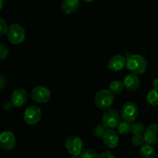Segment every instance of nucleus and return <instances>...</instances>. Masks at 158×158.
Returning <instances> with one entry per match:
<instances>
[{
	"label": "nucleus",
	"instance_id": "23",
	"mask_svg": "<svg viewBox=\"0 0 158 158\" xmlns=\"http://www.w3.org/2000/svg\"><path fill=\"white\" fill-rule=\"evenodd\" d=\"M80 157L83 158H97L100 157L98 153L92 149H88L83 151Z\"/></svg>",
	"mask_w": 158,
	"mask_h": 158
},
{
	"label": "nucleus",
	"instance_id": "11",
	"mask_svg": "<svg viewBox=\"0 0 158 158\" xmlns=\"http://www.w3.org/2000/svg\"><path fill=\"white\" fill-rule=\"evenodd\" d=\"M102 137H103V143H105V145L112 149L117 148L120 143L118 135L112 129L106 130Z\"/></svg>",
	"mask_w": 158,
	"mask_h": 158
},
{
	"label": "nucleus",
	"instance_id": "2",
	"mask_svg": "<svg viewBox=\"0 0 158 158\" xmlns=\"http://www.w3.org/2000/svg\"><path fill=\"white\" fill-rule=\"evenodd\" d=\"M7 39L11 43L18 45L23 43L26 38L25 29L18 23H13L9 26L7 32Z\"/></svg>",
	"mask_w": 158,
	"mask_h": 158
},
{
	"label": "nucleus",
	"instance_id": "33",
	"mask_svg": "<svg viewBox=\"0 0 158 158\" xmlns=\"http://www.w3.org/2000/svg\"><path fill=\"white\" fill-rule=\"evenodd\" d=\"M157 122H158V118H157Z\"/></svg>",
	"mask_w": 158,
	"mask_h": 158
},
{
	"label": "nucleus",
	"instance_id": "26",
	"mask_svg": "<svg viewBox=\"0 0 158 158\" xmlns=\"http://www.w3.org/2000/svg\"><path fill=\"white\" fill-rule=\"evenodd\" d=\"M100 158H114L115 157L114 154H113L110 151H103V152L100 154Z\"/></svg>",
	"mask_w": 158,
	"mask_h": 158
},
{
	"label": "nucleus",
	"instance_id": "6",
	"mask_svg": "<svg viewBox=\"0 0 158 158\" xmlns=\"http://www.w3.org/2000/svg\"><path fill=\"white\" fill-rule=\"evenodd\" d=\"M138 106L134 102H127L123 105L120 115L123 120L128 122H133L138 117Z\"/></svg>",
	"mask_w": 158,
	"mask_h": 158
},
{
	"label": "nucleus",
	"instance_id": "7",
	"mask_svg": "<svg viewBox=\"0 0 158 158\" xmlns=\"http://www.w3.org/2000/svg\"><path fill=\"white\" fill-rule=\"evenodd\" d=\"M24 120L27 124L35 125L40 121L42 118L41 110L36 106H30L25 110Z\"/></svg>",
	"mask_w": 158,
	"mask_h": 158
},
{
	"label": "nucleus",
	"instance_id": "32",
	"mask_svg": "<svg viewBox=\"0 0 158 158\" xmlns=\"http://www.w3.org/2000/svg\"><path fill=\"white\" fill-rule=\"evenodd\" d=\"M2 1H3V2H4V1H6V0H2Z\"/></svg>",
	"mask_w": 158,
	"mask_h": 158
},
{
	"label": "nucleus",
	"instance_id": "4",
	"mask_svg": "<svg viewBox=\"0 0 158 158\" xmlns=\"http://www.w3.org/2000/svg\"><path fill=\"white\" fill-rule=\"evenodd\" d=\"M114 101V94L110 89H101L96 94L94 99L95 105L100 110H106L110 108Z\"/></svg>",
	"mask_w": 158,
	"mask_h": 158
},
{
	"label": "nucleus",
	"instance_id": "13",
	"mask_svg": "<svg viewBox=\"0 0 158 158\" xmlns=\"http://www.w3.org/2000/svg\"><path fill=\"white\" fill-rule=\"evenodd\" d=\"M126 66V58L122 55H115L108 61V68L113 72H118Z\"/></svg>",
	"mask_w": 158,
	"mask_h": 158
},
{
	"label": "nucleus",
	"instance_id": "19",
	"mask_svg": "<svg viewBox=\"0 0 158 158\" xmlns=\"http://www.w3.org/2000/svg\"><path fill=\"white\" fill-rule=\"evenodd\" d=\"M118 133L121 135H127L131 132V122L126 121L123 120V121H120L117 127Z\"/></svg>",
	"mask_w": 158,
	"mask_h": 158
},
{
	"label": "nucleus",
	"instance_id": "25",
	"mask_svg": "<svg viewBox=\"0 0 158 158\" xmlns=\"http://www.w3.org/2000/svg\"><path fill=\"white\" fill-rule=\"evenodd\" d=\"M8 29H9V26H8L7 22L3 19L0 18V35L6 34Z\"/></svg>",
	"mask_w": 158,
	"mask_h": 158
},
{
	"label": "nucleus",
	"instance_id": "10",
	"mask_svg": "<svg viewBox=\"0 0 158 158\" xmlns=\"http://www.w3.org/2000/svg\"><path fill=\"white\" fill-rule=\"evenodd\" d=\"M28 100V94L24 89H17L11 96V102L15 107H22Z\"/></svg>",
	"mask_w": 158,
	"mask_h": 158
},
{
	"label": "nucleus",
	"instance_id": "28",
	"mask_svg": "<svg viewBox=\"0 0 158 158\" xmlns=\"http://www.w3.org/2000/svg\"><path fill=\"white\" fill-rule=\"evenodd\" d=\"M12 106H14L12 103V102H6V103H5L4 105H3V107H4V109L6 110H10L12 108Z\"/></svg>",
	"mask_w": 158,
	"mask_h": 158
},
{
	"label": "nucleus",
	"instance_id": "29",
	"mask_svg": "<svg viewBox=\"0 0 158 158\" xmlns=\"http://www.w3.org/2000/svg\"><path fill=\"white\" fill-rule=\"evenodd\" d=\"M153 86H154V88H158V79H155L153 81Z\"/></svg>",
	"mask_w": 158,
	"mask_h": 158
},
{
	"label": "nucleus",
	"instance_id": "8",
	"mask_svg": "<svg viewBox=\"0 0 158 158\" xmlns=\"http://www.w3.org/2000/svg\"><path fill=\"white\" fill-rule=\"evenodd\" d=\"M51 94L48 88L43 86H38L34 88L31 92V97L35 102L39 103H44L49 101Z\"/></svg>",
	"mask_w": 158,
	"mask_h": 158
},
{
	"label": "nucleus",
	"instance_id": "20",
	"mask_svg": "<svg viewBox=\"0 0 158 158\" xmlns=\"http://www.w3.org/2000/svg\"><path fill=\"white\" fill-rule=\"evenodd\" d=\"M145 128L143 123L140 122H134L131 123V132L134 134H143L144 133Z\"/></svg>",
	"mask_w": 158,
	"mask_h": 158
},
{
	"label": "nucleus",
	"instance_id": "17",
	"mask_svg": "<svg viewBox=\"0 0 158 158\" xmlns=\"http://www.w3.org/2000/svg\"><path fill=\"white\" fill-rule=\"evenodd\" d=\"M125 86L123 82L120 80H114L109 86V89L113 94H120L123 93Z\"/></svg>",
	"mask_w": 158,
	"mask_h": 158
},
{
	"label": "nucleus",
	"instance_id": "5",
	"mask_svg": "<svg viewBox=\"0 0 158 158\" xmlns=\"http://www.w3.org/2000/svg\"><path fill=\"white\" fill-rule=\"evenodd\" d=\"M120 122V117L117 110L110 107L105 110L102 117V123L106 129H115L118 127Z\"/></svg>",
	"mask_w": 158,
	"mask_h": 158
},
{
	"label": "nucleus",
	"instance_id": "1",
	"mask_svg": "<svg viewBox=\"0 0 158 158\" xmlns=\"http://www.w3.org/2000/svg\"><path fill=\"white\" fill-rule=\"evenodd\" d=\"M131 72L134 74H143L148 68V62L146 59L140 55L134 54L131 55L126 58V66H125Z\"/></svg>",
	"mask_w": 158,
	"mask_h": 158
},
{
	"label": "nucleus",
	"instance_id": "24",
	"mask_svg": "<svg viewBox=\"0 0 158 158\" xmlns=\"http://www.w3.org/2000/svg\"><path fill=\"white\" fill-rule=\"evenodd\" d=\"M8 55H9L8 47L3 43H0V61L6 60Z\"/></svg>",
	"mask_w": 158,
	"mask_h": 158
},
{
	"label": "nucleus",
	"instance_id": "22",
	"mask_svg": "<svg viewBox=\"0 0 158 158\" xmlns=\"http://www.w3.org/2000/svg\"><path fill=\"white\" fill-rule=\"evenodd\" d=\"M106 131V127L103 123L102 124H98L94 129V135L97 137H102Z\"/></svg>",
	"mask_w": 158,
	"mask_h": 158
},
{
	"label": "nucleus",
	"instance_id": "21",
	"mask_svg": "<svg viewBox=\"0 0 158 158\" xmlns=\"http://www.w3.org/2000/svg\"><path fill=\"white\" fill-rule=\"evenodd\" d=\"M144 137L143 134H134L132 138V143L134 146L140 147L144 143Z\"/></svg>",
	"mask_w": 158,
	"mask_h": 158
},
{
	"label": "nucleus",
	"instance_id": "16",
	"mask_svg": "<svg viewBox=\"0 0 158 158\" xmlns=\"http://www.w3.org/2000/svg\"><path fill=\"white\" fill-rule=\"evenodd\" d=\"M140 155L145 158H154L155 157V150L149 143H143L140 148Z\"/></svg>",
	"mask_w": 158,
	"mask_h": 158
},
{
	"label": "nucleus",
	"instance_id": "30",
	"mask_svg": "<svg viewBox=\"0 0 158 158\" xmlns=\"http://www.w3.org/2000/svg\"><path fill=\"white\" fill-rule=\"evenodd\" d=\"M2 6H3V1L2 0H0V11L2 10Z\"/></svg>",
	"mask_w": 158,
	"mask_h": 158
},
{
	"label": "nucleus",
	"instance_id": "12",
	"mask_svg": "<svg viewBox=\"0 0 158 158\" xmlns=\"http://www.w3.org/2000/svg\"><path fill=\"white\" fill-rule=\"evenodd\" d=\"M143 137L147 143L155 144L158 143V125L151 124L145 129Z\"/></svg>",
	"mask_w": 158,
	"mask_h": 158
},
{
	"label": "nucleus",
	"instance_id": "31",
	"mask_svg": "<svg viewBox=\"0 0 158 158\" xmlns=\"http://www.w3.org/2000/svg\"><path fill=\"white\" fill-rule=\"evenodd\" d=\"M84 1H86V2H92V1H94V0H84Z\"/></svg>",
	"mask_w": 158,
	"mask_h": 158
},
{
	"label": "nucleus",
	"instance_id": "15",
	"mask_svg": "<svg viewBox=\"0 0 158 158\" xmlns=\"http://www.w3.org/2000/svg\"><path fill=\"white\" fill-rule=\"evenodd\" d=\"M80 0H63L61 7L66 14H72L77 12L80 7Z\"/></svg>",
	"mask_w": 158,
	"mask_h": 158
},
{
	"label": "nucleus",
	"instance_id": "14",
	"mask_svg": "<svg viewBox=\"0 0 158 158\" xmlns=\"http://www.w3.org/2000/svg\"><path fill=\"white\" fill-rule=\"evenodd\" d=\"M125 88L127 90L135 91L139 88L140 85V80L137 74L130 73L125 77L123 80Z\"/></svg>",
	"mask_w": 158,
	"mask_h": 158
},
{
	"label": "nucleus",
	"instance_id": "27",
	"mask_svg": "<svg viewBox=\"0 0 158 158\" xmlns=\"http://www.w3.org/2000/svg\"><path fill=\"white\" fill-rule=\"evenodd\" d=\"M6 83H7V81H6V78L2 76H0V90L6 87Z\"/></svg>",
	"mask_w": 158,
	"mask_h": 158
},
{
	"label": "nucleus",
	"instance_id": "18",
	"mask_svg": "<svg viewBox=\"0 0 158 158\" xmlns=\"http://www.w3.org/2000/svg\"><path fill=\"white\" fill-rule=\"evenodd\" d=\"M148 102L153 106H158V88H154L147 96Z\"/></svg>",
	"mask_w": 158,
	"mask_h": 158
},
{
	"label": "nucleus",
	"instance_id": "9",
	"mask_svg": "<svg viewBox=\"0 0 158 158\" xmlns=\"http://www.w3.org/2000/svg\"><path fill=\"white\" fill-rule=\"evenodd\" d=\"M16 144L15 137L11 131H3L0 134V148L4 151H11Z\"/></svg>",
	"mask_w": 158,
	"mask_h": 158
},
{
	"label": "nucleus",
	"instance_id": "3",
	"mask_svg": "<svg viewBox=\"0 0 158 158\" xmlns=\"http://www.w3.org/2000/svg\"><path fill=\"white\" fill-rule=\"evenodd\" d=\"M66 151L73 157H80L84 151V143L80 137L71 136L68 137L65 143Z\"/></svg>",
	"mask_w": 158,
	"mask_h": 158
}]
</instances>
